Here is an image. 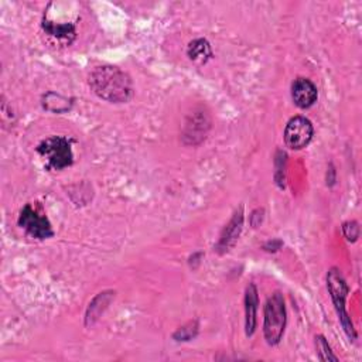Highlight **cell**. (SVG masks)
I'll list each match as a JSON object with an SVG mask.
<instances>
[{"mask_svg":"<svg viewBox=\"0 0 362 362\" xmlns=\"http://www.w3.org/2000/svg\"><path fill=\"white\" fill-rule=\"evenodd\" d=\"M315 348H317L318 358L321 361H332V362L338 361V358L332 354L331 346L328 345L324 335H315Z\"/></svg>","mask_w":362,"mask_h":362,"instance_id":"cell-15","label":"cell"},{"mask_svg":"<svg viewBox=\"0 0 362 362\" xmlns=\"http://www.w3.org/2000/svg\"><path fill=\"white\" fill-rule=\"evenodd\" d=\"M257 305H259L257 288L255 283H249L245 291V332L247 337H252L256 329Z\"/></svg>","mask_w":362,"mask_h":362,"instance_id":"cell-11","label":"cell"},{"mask_svg":"<svg viewBox=\"0 0 362 362\" xmlns=\"http://www.w3.org/2000/svg\"><path fill=\"white\" fill-rule=\"evenodd\" d=\"M37 153L51 170H64L74 163L72 146L65 136H49L37 146Z\"/></svg>","mask_w":362,"mask_h":362,"instance_id":"cell-4","label":"cell"},{"mask_svg":"<svg viewBox=\"0 0 362 362\" xmlns=\"http://www.w3.org/2000/svg\"><path fill=\"white\" fill-rule=\"evenodd\" d=\"M17 223L21 229L25 230L27 235L40 240L48 239L54 235V230L48 218L44 214H40L30 204L24 205V208L20 211Z\"/></svg>","mask_w":362,"mask_h":362,"instance_id":"cell-5","label":"cell"},{"mask_svg":"<svg viewBox=\"0 0 362 362\" xmlns=\"http://www.w3.org/2000/svg\"><path fill=\"white\" fill-rule=\"evenodd\" d=\"M291 98H293V102L300 109H308L315 103L318 98L317 86L310 79L300 76L294 79L291 85Z\"/></svg>","mask_w":362,"mask_h":362,"instance_id":"cell-9","label":"cell"},{"mask_svg":"<svg viewBox=\"0 0 362 362\" xmlns=\"http://www.w3.org/2000/svg\"><path fill=\"white\" fill-rule=\"evenodd\" d=\"M41 25L44 33L61 45H71L76 38V27L74 21H55L48 14H44Z\"/></svg>","mask_w":362,"mask_h":362,"instance_id":"cell-8","label":"cell"},{"mask_svg":"<svg viewBox=\"0 0 362 362\" xmlns=\"http://www.w3.org/2000/svg\"><path fill=\"white\" fill-rule=\"evenodd\" d=\"M113 297H115V291H103V293H99L92 300V303L86 310V325L93 324L99 318V315L103 313V310L107 307V304L112 301Z\"/></svg>","mask_w":362,"mask_h":362,"instance_id":"cell-13","label":"cell"},{"mask_svg":"<svg viewBox=\"0 0 362 362\" xmlns=\"http://www.w3.org/2000/svg\"><path fill=\"white\" fill-rule=\"evenodd\" d=\"M314 136L313 123L304 116L291 117L284 127V143L291 150H301L307 147Z\"/></svg>","mask_w":362,"mask_h":362,"instance_id":"cell-6","label":"cell"},{"mask_svg":"<svg viewBox=\"0 0 362 362\" xmlns=\"http://www.w3.org/2000/svg\"><path fill=\"white\" fill-rule=\"evenodd\" d=\"M327 288H328V293L331 296V300H332L334 307L338 314V320H339L344 331L346 332V335L351 339H355L356 332H355L354 324H352L351 317L345 307V301H346L349 288H348V284H346L342 273L337 267H331L327 273Z\"/></svg>","mask_w":362,"mask_h":362,"instance_id":"cell-2","label":"cell"},{"mask_svg":"<svg viewBox=\"0 0 362 362\" xmlns=\"http://www.w3.org/2000/svg\"><path fill=\"white\" fill-rule=\"evenodd\" d=\"M211 127V117L204 110H194L188 117L185 119L184 127H182V139L185 144H198L205 137Z\"/></svg>","mask_w":362,"mask_h":362,"instance_id":"cell-7","label":"cell"},{"mask_svg":"<svg viewBox=\"0 0 362 362\" xmlns=\"http://www.w3.org/2000/svg\"><path fill=\"white\" fill-rule=\"evenodd\" d=\"M286 328V305L280 291H274L264 304L263 335L269 345H277Z\"/></svg>","mask_w":362,"mask_h":362,"instance_id":"cell-3","label":"cell"},{"mask_svg":"<svg viewBox=\"0 0 362 362\" xmlns=\"http://www.w3.org/2000/svg\"><path fill=\"white\" fill-rule=\"evenodd\" d=\"M42 106H44V109H47L49 112L62 113L71 107V102L68 98H65L59 93L48 92L42 96Z\"/></svg>","mask_w":362,"mask_h":362,"instance_id":"cell-14","label":"cell"},{"mask_svg":"<svg viewBox=\"0 0 362 362\" xmlns=\"http://www.w3.org/2000/svg\"><path fill=\"white\" fill-rule=\"evenodd\" d=\"M242 226H243V212H242V206H240L239 211H236L233 214V216L230 218L228 225L223 228L215 249L219 253L228 252L236 243V240L239 239V235L242 232Z\"/></svg>","mask_w":362,"mask_h":362,"instance_id":"cell-10","label":"cell"},{"mask_svg":"<svg viewBox=\"0 0 362 362\" xmlns=\"http://www.w3.org/2000/svg\"><path fill=\"white\" fill-rule=\"evenodd\" d=\"M88 83L99 99L109 103H126L134 90L129 74L115 65L95 66L88 76Z\"/></svg>","mask_w":362,"mask_h":362,"instance_id":"cell-1","label":"cell"},{"mask_svg":"<svg viewBox=\"0 0 362 362\" xmlns=\"http://www.w3.org/2000/svg\"><path fill=\"white\" fill-rule=\"evenodd\" d=\"M188 58L197 64H206L212 58V49L205 38H197L188 44Z\"/></svg>","mask_w":362,"mask_h":362,"instance_id":"cell-12","label":"cell"},{"mask_svg":"<svg viewBox=\"0 0 362 362\" xmlns=\"http://www.w3.org/2000/svg\"><path fill=\"white\" fill-rule=\"evenodd\" d=\"M342 233L349 242H355L359 236V225L356 221H346L342 223Z\"/></svg>","mask_w":362,"mask_h":362,"instance_id":"cell-16","label":"cell"}]
</instances>
